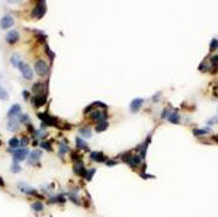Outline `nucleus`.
<instances>
[{
	"label": "nucleus",
	"mask_w": 218,
	"mask_h": 217,
	"mask_svg": "<svg viewBox=\"0 0 218 217\" xmlns=\"http://www.w3.org/2000/svg\"><path fill=\"white\" fill-rule=\"evenodd\" d=\"M121 159L125 163H128L131 168H137V166H140V165H141V160H143V159L140 158V154H132L131 152L122 153L121 154Z\"/></svg>",
	"instance_id": "1"
},
{
	"label": "nucleus",
	"mask_w": 218,
	"mask_h": 217,
	"mask_svg": "<svg viewBox=\"0 0 218 217\" xmlns=\"http://www.w3.org/2000/svg\"><path fill=\"white\" fill-rule=\"evenodd\" d=\"M34 68H35V73H37L38 76H41V77L47 76L48 72H50V67H48L47 61H45V60H42V58H38L37 61H35Z\"/></svg>",
	"instance_id": "2"
},
{
	"label": "nucleus",
	"mask_w": 218,
	"mask_h": 217,
	"mask_svg": "<svg viewBox=\"0 0 218 217\" xmlns=\"http://www.w3.org/2000/svg\"><path fill=\"white\" fill-rule=\"evenodd\" d=\"M38 117H39V119L42 121V124H45L47 127H58V118L57 117H52V115H50L48 112H42V114H38Z\"/></svg>",
	"instance_id": "3"
},
{
	"label": "nucleus",
	"mask_w": 218,
	"mask_h": 217,
	"mask_svg": "<svg viewBox=\"0 0 218 217\" xmlns=\"http://www.w3.org/2000/svg\"><path fill=\"white\" fill-rule=\"evenodd\" d=\"M89 118H90V121L95 124L105 123L106 119H108V114L102 109H93L92 112H90V115H89Z\"/></svg>",
	"instance_id": "4"
},
{
	"label": "nucleus",
	"mask_w": 218,
	"mask_h": 217,
	"mask_svg": "<svg viewBox=\"0 0 218 217\" xmlns=\"http://www.w3.org/2000/svg\"><path fill=\"white\" fill-rule=\"evenodd\" d=\"M45 12H47L45 2H44V0H39V2H37L34 10H32V18H35V19H41V18L45 15Z\"/></svg>",
	"instance_id": "5"
},
{
	"label": "nucleus",
	"mask_w": 218,
	"mask_h": 217,
	"mask_svg": "<svg viewBox=\"0 0 218 217\" xmlns=\"http://www.w3.org/2000/svg\"><path fill=\"white\" fill-rule=\"evenodd\" d=\"M17 67H19V70H21V74L23 76V79H26V80H32V77H34V72H32V68H31L28 64L23 63V61H21Z\"/></svg>",
	"instance_id": "6"
},
{
	"label": "nucleus",
	"mask_w": 218,
	"mask_h": 217,
	"mask_svg": "<svg viewBox=\"0 0 218 217\" xmlns=\"http://www.w3.org/2000/svg\"><path fill=\"white\" fill-rule=\"evenodd\" d=\"M17 189L22 191L23 194H26V195H34V197H38V198H42V195L37 191V189H35V188H29L26 184L19 182V184H17Z\"/></svg>",
	"instance_id": "7"
},
{
	"label": "nucleus",
	"mask_w": 218,
	"mask_h": 217,
	"mask_svg": "<svg viewBox=\"0 0 218 217\" xmlns=\"http://www.w3.org/2000/svg\"><path fill=\"white\" fill-rule=\"evenodd\" d=\"M13 159L16 160V162H23L25 159H28V156H29V150L26 149H16L13 150Z\"/></svg>",
	"instance_id": "8"
},
{
	"label": "nucleus",
	"mask_w": 218,
	"mask_h": 217,
	"mask_svg": "<svg viewBox=\"0 0 218 217\" xmlns=\"http://www.w3.org/2000/svg\"><path fill=\"white\" fill-rule=\"evenodd\" d=\"M73 170H74V174L80 178H86V174H87V169L84 168V163L83 160H80V162H74L73 165Z\"/></svg>",
	"instance_id": "9"
},
{
	"label": "nucleus",
	"mask_w": 218,
	"mask_h": 217,
	"mask_svg": "<svg viewBox=\"0 0 218 217\" xmlns=\"http://www.w3.org/2000/svg\"><path fill=\"white\" fill-rule=\"evenodd\" d=\"M13 25H15V19L10 15H4L0 19V29H10Z\"/></svg>",
	"instance_id": "10"
},
{
	"label": "nucleus",
	"mask_w": 218,
	"mask_h": 217,
	"mask_svg": "<svg viewBox=\"0 0 218 217\" xmlns=\"http://www.w3.org/2000/svg\"><path fill=\"white\" fill-rule=\"evenodd\" d=\"M45 102H47V93L45 95H34L31 98V103H32L34 108L42 107V105H45Z\"/></svg>",
	"instance_id": "11"
},
{
	"label": "nucleus",
	"mask_w": 218,
	"mask_h": 217,
	"mask_svg": "<svg viewBox=\"0 0 218 217\" xmlns=\"http://www.w3.org/2000/svg\"><path fill=\"white\" fill-rule=\"evenodd\" d=\"M19 38H21V35H19V32H17V31H9L7 34H6V37H4L6 43H7L9 45L16 44L17 41H19Z\"/></svg>",
	"instance_id": "12"
},
{
	"label": "nucleus",
	"mask_w": 218,
	"mask_h": 217,
	"mask_svg": "<svg viewBox=\"0 0 218 217\" xmlns=\"http://www.w3.org/2000/svg\"><path fill=\"white\" fill-rule=\"evenodd\" d=\"M41 156H42V150H38V149L32 150V152H29V156H28V163L34 166L35 163H38Z\"/></svg>",
	"instance_id": "13"
},
{
	"label": "nucleus",
	"mask_w": 218,
	"mask_h": 217,
	"mask_svg": "<svg viewBox=\"0 0 218 217\" xmlns=\"http://www.w3.org/2000/svg\"><path fill=\"white\" fill-rule=\"evenodd\" d=\"M47 86L44 82H35L34 85H32V92H34V95H45Z\"/></svg>",
	"instance_id": "14"
},
{
	"label": "nucleus",
	"mask_w": 218,
	"mask_h": 217,
	"mask_svg": "<svg viewBox=\"0 0 218 217\" xmlns=\"http://www.w3.org/2000/svg\"><path fill=\"white\" fill-rule=\"evenodd\" d=\"M143 103H144V99L143 98H135L131 101L130 103V111L132 112V114H135V112H138L140 108L143 107Z\"/></svg>",
	"instance_id": "15"
},
{
	"label": "nucleus",
	"mask_w": 218,
	"mask_h": 217,
	"mask_svg": "<svg viewBox=\"0 0 218 217\" xmlns=\"http://www.w3.org/2000/svg\"><path fill=\"white\" fill-rule=\"evenodd\" d=\"M90 159L93 162H97V163H103L108 160V158L105 156L103 152H90Z\"/></svg>",
	"instance_id": "16"
},
{
	"label": "nucleus",
	"mask_w": 218,
	"mask_h": 217,
	"mask_svg": "<svg viewBox=\"0 0 218 217\" xmlns=\"http://www.w3.org/2000/svg\"><path fill=\"white\" fill-rule=\"evenodd\" d=\"M21 111H22V108H21V105H19V103H15V105H12V107H10V109H9V112H7V118L9 119L16 118L17 115H21Z\"/></svg>",
	"instance_id": "17"
},
{
	"label": "nucleus",
	"mask_w": 218,
	"mask_h": 217,
	"mask_svg": "<svg viewBox=\"0 0 218 217\" xmlns=\"http://www.w3.org/2000/svg\"><path fill=\"white\" fill-rule=\"evenodd\" d=\"M150 141H151V136H148L146 139V141H144L143 144H140L138 146V152H140V158L144 159L146 158V153H147V147H148V144H150Z\"/></svg>",
	"instance_id": "18"
},
{
	"label": "nucleus",
	"mask_w": 218,
	"mask_h": 217,
	"mask_svg": "<svg viewBox=\"0 0 218 217\" xmlns=\"http://www.w3.org/2000/svg\"><path fill=\"white\" fill-rule=\"evenodd\" d=\"M76 147L79 150H84V152H89V146L87 143L82 139V137H76Z\"/></svg>",
	"instance_id": "19"
},
{
	"label": "nucleus",
	"mask_w": 218,
	"mask_h": 217,
	"mask_svg": "<svg viewBox=\"0 0 218 217\" xmlns=\"http://www.w3.org/2000/svg\"><path fill=\"white\" fill-rule=\"evenodd\" d=\"M66 194H58V195H54V197H50L48 200V204H55V203H66Z\"/></svg>",
	"instance_id": "20"
},
{
	"label": "nucleus",
	"mask_w": 218,
	"mask_h": 217,
	"mask_svg": "<svg viewBox=\"0 0 218 217\" xmlns=\"http://www.w3.org/2000/svg\"><path fill=\"white\" fill-rule=\"evenodd\" d=\"M70 152H72L70 147H68L67 144H63V143L60 141V143H58V156H60V158L63 159L64 156H66L67 153H70Z\"/></svg>",
	"instance_id": "21"
},
{
	"label": "nucleus",
	"mask_w": 218,
	"mask_h": 217,
	"mask_svg": "<svg viewBox=\"0 0 218 217\" xmlns=\"http://www.w3.org/2000/svg\"><path fill=\"white\" fill-rule=\"evenodd\" d=\"M167 119L172 124H179V123H181V115H179L177 111H173V112H170V115L167 117Z\"/></svg>",
	"instance_id": "22"
},
{
	"label": "nucleus",
	"mask_w": 218,
	"mask_h": 217,
	"mask_svg": "<svg viewBox=\"0 0 218 217\" xmlns=\"http://www.w3.org/2000/svg\"><path fill=\"white\" fill-rule=\"evenodd\" d=\"M7 130H10V131H17V130H19V121H17L16 118L9 119V123H7Z\"/></svg>",
	"instance_id": "23"
},
{
	"label": "nucleus",
	"mask_w": 218,
	"mask_h": 217,
	"mask_svg": "<svg viewBox=\"0 0 218 217\" xmlns=\"http://www.w3.org/2000/svg\"><path fill=\"white\" fill-rule=\"evenodd\" d=\"M79 133H80V136H82V139H83V137H86V139H90V137H92V130L89 127H80Z\"/></svg>",
	"instance_id": "24"
},
{
	"label": "nucleus",
	"mask_w": 218,
	"mask_h": 217,
	"mask_svg": "<svg viewBox=\"0 0 218 217\" xmlns=\"http://www.w3.org/2000/svg\"><path fill=\"white\" fill-rule=\"evenodd\" d=\"M31 209L34 210V211H37V213H39V211L44 210V203H41V201H35V203L31 204Z\"/></svg>",
	"instance_id": "25"
},
{
	"label": "nucleus",
	"mask_w": 218,
	"mask_h": 217,
	"mask_svg": "<svg viewBox=\"0 0 218 217\" xmlns=\"http://www.w3.org/2000/svg\"><path fill=\"white\" fill-rule=\"evenodd\" d=\"M19 139H17V137H12V139H10V140H9V147H10V149L12 150H16L17 147H19Z\"/></svg>",
	"instance_id": "26"
},
{
	"label": "nucleus",
	"mask_w": 218,
	"mask_h": 217,
	"mask_svg": "<svg viewBox=\"0 0 218 217\" xmlns=\"http://www.w3.org/2000/svg\"><path fill=\"white\" fill-rule=\"evenodd\" d=\"M68 200L72 201V203H74L76 205H80L82 204V201L79 200V195H77V194H74V192H68Z\"/></svg>",
	"instance_id": "27"
},
{
	"label": "nucleus",
	"mask_w": 218,
	"mask_h": 217,
	"mask_svg": "<svg viewBox=\"0 0 218 217\" xmlns=\"http://www.w3.org/2000/svg\"><path fill=\"white\" fill-rule=\"evenodd\" d=\"M21 61H22V58L19 54H13L12 57H10V63H12V66H15V67H17Z\"/></svg>",
	"instance_id": "28"
},
{
	"label": "nucleus",
	"mask_w": 218,
	"mask_h": 217,
	"mask_svg": "<svg viewBox=\"0 0 218 217\" xmlns=\"http://www.w3.org/2000/svg\"><path fill=\"white\" fill-rule=\"evenodd\" d=\"M108 121H105V123H99V124H96V128H95V131L96 133H102V131H105L106 128H108Z\"/></svg>",
	"instance_id": "29"
},
{
	"label": "nucleus",
	"mask_w": 218,
	"mask_h": 217,
	"mask_svg": "<svg viewBox=\"0 0 218 217\" xmlns=\"http://www.w3.org/2000/svg\"><path fill=\"white\" fill-rule=\"evenodd\" d=\"M208 133H211L210 128H201V130L193 128V134H195V136H204V134H208Z\"/></svg>",
	"instance_id": "30"
},
{
	"label": "nucleus",
	"mask_w": 218,
	"mask_h": 217,
	"mask_svg": "<svg viewBox=\"0 0 218 217\" xmlns=\"http://www.w3.org/2000/svg\"><path fill=\"white\" fill-rule=\"evenodd\" d=\"M17 121H19V124H26V125H28V124H29V115L28 114H21Z\"/></svg>",
	"instance_id": "31"
},
{
	"label": "nucleus",
	"mask_w": 218,
	"mask_h": 217,
	"mask_svg": "<svg viewBox=\"0 0 218 217\" xmlns=\"http://www.w3.org/2000/svg\"><path fill=\"white\" fill-rule=\"evenodd\" d=\"M10 170H12V174H19V172L22 170V168H21V165L15 160V162L12 163V166H10Z\"/></svg>",
	"instance_id": "32"
},
{
	"label": "nucleus",
	"mask_w": 218,
	"mask_h": 217,
	"mask_svg": "<svg viewBox=\"0 0 218 217\" xmlns=\"http://www.w3.org/2000/svg\"><path fill=\"white\" fill-rule=\"evenodd\" d=\"M7 98H9V93L6 92V89H4L3 86L0 85V99L2 101H7Z\"/></svg>",
	"instance_id": "33"
},
{
	"label": "nucleus",
	"mask_w": 218,
	"mask_h": 217,
	"mask_svg": "<svg viewBox=\"0 0 218 217\" xmlns=\"http://www.w3.org/2000/svg\"><path fill=\"white\" fill-rule=\"evenodd\" d=\"M39 146H41L44 150H48V152H52V147H51V143L50 141H41L39 143Z\"/></svg>",
	"instance_id": "34"
},
{
	"label": "nucleus",
	"mask_w": 218,
	"mask_h": 217,
	"mask_svg": "<svg viewBox=\"0 0 218 217\" xmlns=\"http://www.w3.org/2000/svg\"><path fill=\"white\" fill-rule=\"evenodd\" d=\"M19 146H21L22 149H25L26 146H28V143H29V137H22V139H19Z\"/></svg>",
	"instance_id": "35"
},
{
	"label": "nucleus",
	"mask_w": 218,
	"mask_h": 217,
	"mask_svg": "<svg viewBox=\"0 0 218 217\" xmlns=\"http://www.w3.org/2000/svg\"><path fill=\"white\" fill-rule=\"evenodd\" d=\"M96 174V169L93 168V169H87V174H86V181H92V178H93V175Z\"/></svg>",
	"instance_id": "36"
},
{
	"label": "nucleus",
	"mask_w": 218,
	"mask_h": 217,
	"mask_svg": "<svg viewBox=\"0 0 218 217\" xmlns=\"http://www.w3.org/2000/svg\"><path fill=\"white\" fill-rule=\"evenodd\" d=\"M210 48H211V50H212V51H215V50H217V48H218V39H217V38H214V39H212V41H211V45H210Z\"/></svg>",
	"instance_id": "37"
},
{
	"label": "nucleus",
	"mask_w": 218,
	"mask_h": 217,
	"mask_svg": "<svg viewBox=\"0 0 218 217\" xmlns=\"http://www.w3.org/2000/svg\"><path fill=\"white\" fill-rule=\"evenodd\" d=\"M93 105H95V108L99 107V108H102V109H106V108H108V105L103 102H93Z\"/></svg>",
	"instance_id": "38"
},
{
	"label": "nucleus",
	"mask_w": 218,
	"mask_h": 217,
	"mask_svg": "<svg viewBox=\"0 0 218 217\" xmlns=\"http://www.w3.org/2000/svg\"><path fill=\"white\" fill-rule=\"evenodd\" d=\"M52 189H54V185H44V187H42V191L44 192H50V191H52Z\"/></svg>",
	"instance_id": "39"
},
{
	"label": "nucleus",
	"mask_w": 218,
	"mask_h": 217,
	"mask_svg": "<svg viewBox=\"0 0 218 217\" xmlns=\"http://www.w3.org/2000/svg\"><path fill=\"white\" fill-rule=\"evenodd\" d=\"M93 109H95V105H93V103H90V105H89V107L84 109V114H89V112H92Z\"/></svg>",
	"instance_id": "40"
},
{
	"label": "nucleus",
	"mask_w": 218,
	"mask_h": 217,
	"mask_svg": "<svg viewBox=\"0 0 218 217\" xmlns=\"http://www.w3.org/2000/svg\"><path fill=\"white\" fill-rule=\"evenodd\" d=\"M169 115H170V109H164L163 112H161V118H167Z\"/></svg>",
	"instance_id": "41"
},
{
	"label": "nucleus",
	"mask_w": 218,
	"mask_h": 217,
	"mask_svg": "<svg viewBox=\"0 0 218 217\" xmlns=\"http://www.w3.org/2000/svg\"><path fill=\"white\" fill-rule=\"evenodd\" d=\"M105 163H106V166H115L118 163V160H109V159H108Z\"/></svg>",
	"instance_id": "42"
},
{
	"label": "nucleus",
	"mask_w": 218,
	"mask_h": 217,
	"mask_svg": "<svg viewBox=\"0 0 218 217\" xmlns=\"http://www.w3.org/2000/svg\"><path fill=\"white\" fill-rule=\"evenodd\" d=\"M22 96L25 99H29V92H28V90H23V92H22Z\"/></svg>",
	"instance_id": "43"
},
{
	"label": "nucleus",
	"mask_w": 218,
	"mask_h": 217,
	"mask_svg": "<svg viewBox=\"0 0 218 217\" xmlns=\"http://www.w3.org/2000/svg\"><path fill=\"white\" fill-rule=\"evenodd\" d=\"M218 121V117H215V118H212V119H210V121H208V124H210V125H212V124H215Z\"/></svg>",
	"instance_id": "44"
},
{
	"label": "nucleus",
	"mask_w": 218,
	"mask_h": 217,
	"mask_svg": "<svg viewBox=\"0 0 218 217\" xmlns=\"http://www.w3.org/2000/svg\"><path fill=\"white\" fill-rule=\"evenodd\" d=\"M141 178H153V175H151V176H150V175H148V174H146V172H143V174H141Z\"/></svg>",
	"instance_id": "45"
},
{
	"label": "nucleus",
	"mask_w": 218,
	"mask_h": 217,
	"mask_svg": "<svg viewBox=\"0 0 218 217\" xmlns=\"http://www.w3.org/2000/svg\"><path fill=\"white\" fill-rule=\"evenodd\" d=\"M0 187H4V181L0 178Z\"/></svg>",
	"instance_id": "46"
}]
</instances>
